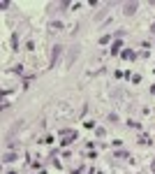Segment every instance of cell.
Segmentation results:
<instances>
[{
  "mask_svg": "<svg viewBox=\"0 0 155 174\" xmlns=\"http://www.w3.org/2000/svg\"><path fill=\"white\" fill-rule=\"evenodd\" d=\"M60 53H63V44H56V46H53V51H51V63H49V68H53V65L58 63Z\"/></svg>",
  "mask_w": 155,
  "mask_h": 174,
  "instance_id": "obj_1",
  "label": "cell"
},
{
  "mask_svg": "<svg viewBox=\"0 0 155 174\" xmlns=\"http://www.w3.org/2000/svg\"><path fill=\"white\" fill-rule=\"evenodd\" d=\"M74 139H76L74 130H63V146H65V144H72Z\"/></svg>",
  "mask_w": 155,
  "mask_h": 174,
  "instance_id": "obj_2",
  "label": "cell"
},
{
  "mask_svg": "<svg viewBox=\"0 0 155 174\" xmlns=\"http://www.w3.org/2000/svg\"><path fill=\"white\" fill-rule=\"evenodd\" d=\"M137 7H139V3H125V7H123V12L127 16H132L134 12H137Z\"/></svg>",
  "mask_w": 155,
  "mask_h": 174,
  "instance_id": "obj_3",
  "label": "cell"
},
{
  "mask_svg": "<svg viewBox=\"0 0 155 174\" xmlns=\"http://www.w3.org/2000/svg\"><path fill=\"white\" fill-rule=\"evenodd\" d=\"M76 56H79V46H72V51H70V56H67V65H72L74 61H76Z\"/></svg>",
  "mask_w": 155,
  "mask_h": 174,
  "instance_id": "obj_4",
  "label": "cell"
},
{
  "mask_svg": "<svg viewBox=\"0 0 155 174\" xmlns=\"http://www.w3.org/2000/svg\"><path fill=\"white\" fill-rule=\"evenodd\" d=\"M121 56L125 58V61H134L137 53H134V51H130V49H125V51H121Z\"/></svg>",
  "mask_w": 155,
  "mask_h": 174,
  "instance_id": "obj_5",
  "label": "cell"
},
{
  "mask_svg": "<svg viewBox=\"0 0 155 174\" xmlns=\"http://www.w3.org/2000/svg\"><path fill=\"white\" fill-rule=\"evenodd\" d=\"M121 44H123L121 40H116V42H114V46H111V56H118V51H121Z\"/></svg>",
  "mask_w": 155,
  "mask_h": 174,
  "instance_id": "obj_6",
  "label": "cell"
},
{
  "mask_svg": "<svg viewBox=\"0 0 155 174\" xmlns=\"http://www.w3.org/2000/svg\"><path fill=\"white\" fill-rule=\"evenodd\" d=\"M12 160H16L14 153H5V155H3V163H12Z\"/></svg>",
  "mask_w": 155,
  "mask_h": 174,
  "instance_id": "obj_7",
  "label": "cell"
},
{
  "mask_svg": "<svg viewBox=\"0 0 155 174\" xmlns=\"http://www.w3.org/2000/svg\"><path fill=\"white\" fill-rule=\"evenodd\" d=\"M151 93H153V95H155V84H153V86H151Z\"/></svg>",
  "mask_w": 155,
  "mask_h": 174,
  "instance_id": "obj_8",
  "label": "cell"
},
{
  "mask_svg": "<svg viewBox=\"0 0 155 174\" xmlns=\"http://www.w3.org/2000/svg\"><path fill=\"white\" fill-rule=\"evenodd\" d=\"M151 33H155V23H153V26H151Z\"/></svg>",
  "mask_w": 155,
  "mask_h": 174,
  "instance_id": "obj_9",
  "label": "cell"
},
{
  "mask_svg": "<svg viewBox=\"0 0 155 174\" xmlns=\"http://www.w3.org/2000/svg\"><path fill=\"white\" fill-rule=\"evenodd\" d=\"M9 174H16V172H9Z\"/></svg>",
  "mask_w": 155,
  "mask_h": 174,
  "instance_id": "obj_10",
  "label": "cell"
}]
</instances>
